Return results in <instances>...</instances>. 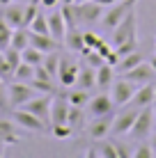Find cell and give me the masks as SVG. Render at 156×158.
I'll use <instances>...</instances> for the list:
<instances>
[{"label": "cell", "mask_w": 156, "mask_h": 158, "mask_svg": "<svg viewBox=\"0 0 156 158\" xmlns=\"http://www.w3.org/2000/svg\"><path fill=\"white\" fill-rule=\"evenodd\" d=\"M9 46H14L16 51H23V48L30 46V30L28 28H14L12 32V44Z\"/></svg>", "instance_id": "cell-25"}, {"label": "cell", "mask_w": 156, "mask_h": 158, "mask_svg": "<svg viewBox=\"0 0 156 158\" xmlns=\"http://www.w3.org/2000/svg\"><path fill=\"white\" fill-rule=\"evenodd\" d=\"M74 9H76L78 25H92V23H101V16H103V12H106V7L96 5L94 0H92V2H80V5H76V2H74Z\"/></svg>", "instance_id": "cell-6"}, {"label": "cell", "mask_w": 156, "mask_h": 158, "mask_svg": "<svg viewBox=\"0 0 156 158\" xmlns=\"http://www.w3.org/2000/svg\"><path fill=\"white\" fill-rule=\"evenodd\" d=\"M69 101L64 94H53L51 101V124H67L69 119Z\"/></svg>", "instance_id": "cell-15"}, {"label": "cell", "mask_w": 156, "mask_h": 158, "mask_svg": "<svg viewBox=\"0 0 156 158\" xmlns=\"http://www.w3.org/2000/svg\"><path fill=\"white\" fill-rule=\"evenodd\" d=\"M154 53H156V44H154Z\"/></svg>", "instance_id": "cell-50"}, {"label": "cell", "mask_w": 156, "mask_h": 158, "mask_svg": "<svg viewBox=\"0 0 156 158\" xmlns=\"http://www.w3.org/2000/svg\"><path fill=\"white\" fill-rule=\"evenodd\" d=\"M51 133H53V138H57V140H67V138H71L74 135V128H71V124H51Z\"/></svg>", "instance_id": "cell-31"}, {"label": "cell", "mask_w": 156, "mask_h": 158, "mask_svg": "<svg viewBox=\"0 0 156 158\" xmlns=\"http://www.w3.org/2000/svg\"><path fill=\"white\" fill-rule=\"evenodd\" d=\"M14 122L19 124L21 128H28V131H51V126L44 122V119H39L37 115H32V112L23 110V108H14Z\"/></svg>", "instance_id": "cell-10"}, {"label": "cell", "mask_w": 156, "mask_h": 158, "mask_svg": "<svg viewBox=\"0 0 156 158\" xmlns=\"http://www.w3.org/2000/svg\"><path fill=\"white\" fill-rule=\"evenodd\" d=\"M96 149H99L101 158H117V151H115V144L112 142H101Z\"/></svg>", "instance_id": "cell-36"}, {"label": "cell", "mask_w": 156, "mask_h": 158, "mask_svg": "<svg viewBox=\"0 0 156 158\" xmlns=\"http://www.w3.org/2000/svg\"><path fill=\"white\" fill-rule=\"evenodd\" d=\"M48 16V32H51V37L55 39L57 44H64V37H67V21H64V16H62V9H51V14H46Z\"/></svg>", "instance_id": "cell-13"}, {"label": "cell", "mask_w": 156, "mask_h": 158, "mask_svg": "<svg viewBox=\"0 0 156 158\" xmlns=\"http://www.w3.org/2000/svg\"><path fill=\"white\" fill-rule=\"evenodd\" d=\"M28 30L30 32H39V35H51V32H48V16L39 12L35 19H32V23L28 25Z\"/></svg>", "instance_id": "cell-30"}, {"label": "cell", "mask_w": 156, "mask_h": 158, "mask_svg": "<svg viewBox=\"0 0 156 158\" xmlns=\"http://www.w3.org/2000/svg\"><path fill=\"white\" fill-rule=\"evenodd\" d=\"M78 69H80V62L71 57H62L60 60V71H57V83L60 87H74L76 85V78H78Z\"/></svg>", "instance_id": "cell-9"}, {"label": "cell", "mask_w": 156, "mask_h": 158, "mask_svg": "<svg viewBox=\"0 0 156 158\" xmlns=\"http://www.w3.org/2000/svg\"><path fill=\"white\" fill-rule=\"evenodd\" d=\"M112 110H115V103H112L110 94L101 92V94H96V96H90V101H87V112H90V117L112 115Z\"/></svg>", "instance_id": "cell-12"}, {"label": "cell", "mask_w": 156, "mask_h": 158, "mask_svg": "<svg viewBox=\"0 0 156 158\" xmlns=\"http://www.w3.org/2000/svg\"><path fill=\"white\" fill-rule=\"evenodd\" d=\"M37 2H39L41 7H46V9H55V7H60V0H37Z\"/></svg>", "instance_id": "cell-41"}, {"label": "cell", "mask_w": 156, "mask_h": 158, "mask_svg": "<svg viewBox=\"0 0 156 158\" xmlns=\"http://www.w3.org/2000/svg\"><path fill=\"white\" fill-rule=\"evenodd\" d=\"M60 5H74V0H60Z\"/></svg>", "instance_id": "cell-46"}, {"label": "cell", "mask_w": 156, "mask_h": 158, "mask_svg": "<svg viewBox=\"0 0 156 158\" xmlns=\"http://www.w3.org/2000/svg\"><path fill=\"white\" fill-rule=\"evenodd\" d=\"M9 108V94H7V83L0 78V110Z\"/></svg>", "instance_id": "cell-37"}, {"label": "cell", "mask_w": 156, "mask_h": 158, "mask_svg": "<svg viewBox=\"0 0 156 158\" xmlns=\"http://www.w3.org/2000/svg\"><path fill=\"white\" fill-rule=\"evenodd\" d=\"M138 108H131L129 106L126 110L117 112V115H112V124H110V135H129V131H131L133 122H136L138 117Z\"/></svg>", "instance_id": "cell-7"}, {"label": "cell", "mask_w": 156, "mask_h": 158, "mask_svg": "<svg viewBox=\"0 0 156 158\" xmlns=\"http://www.w3.org/2000/svg\"><path fill=\"white\" fill-rule=\"evenodd\" d=\"M154 108L149 106V108H142L140 112H138V117H136V122H133V126L131 131H129V135H131L133 140H145V138H149L152 135V131H154Z\"/></svg>", "instance_id": "cell-4"}, {"label": "cell", "mask_w": 156, "mask_h": 158, "mask_svg": "<svg viewBox=\"0 0 156 158\" xmlns=\"http://www.w3.org/2000/svg\"><path fill=\"white\" fill-rule=\"evenodd\" d=\"M129 39H138V23H136V9L133 12H129L124 16V21H120L117 23L115 30H110V44L112 48L122 46L124 41Z\"/></svg>", "instance_id": "cell-2"}, {"label": "cell", "mask_w": 156, "mask_h": 158, "mask_svg": "<svg viewBox=\"0 0 156 158\" xmlns=\"http://www.w3.org/2000/svg\"><path fill=\"white\" fill-rule=\"evenodd\" d=\"M7 94H9V108H21V106H25L30 99H35L37 96V92H35V87H32L30 83H23V80H14L12 85L7 87Z\"/></svg>", "instance_id": "cell-5"}, {"label": "cell", "mask_w": 156, "mask_h": 158, "mask_svg": "<svg viewBox=\"0 0 156 158\" xmlns=\"http://www.w3.org/2000/svg\"><path fill=\"white\" fill-rule=\"evenodd\" d=\"M16 131H14V124L12 122H2V119H0V138L5 140V142H19V138H16Z\"/></svg>", "instance_id": "cell-32"}, {"label": "cell", "mask_w": 156, "mask_h": 158, "mask_svg": "<svg viewBox=\"0 0 156 158\" xmlns=\"http://www.w3.org/2000/svg\"><path fill=\"white\" fill-rule=\"evenodd\" d=\"M154 156H156V154H154Z\"/></svg>", "instance_id": "cell-51"}, {"label": "cell", "mask_w": 156, "mask_h": 158, "mask_svg": "<svg viewBox=\"0 0 156 158\" xmlns=\"http://www.w3.org/2000/svg\"><path fill=\"white\" fill-rule=\"evenodd\" d=\"M149 144H152V149L156 154V131H152V135H149Z\"/></svg>", "instance_id": "cell-43"}, {"label": "cell", "mask_w": 156, "mask_h": 158, "mask_svg": "<svg viewBox=\"0 0 156 158\" xmlns=\"http://www.w3.org/2000/svg\"><path fill=\"white\" fill-rule=\"evenodd\" d=\"M152 156H154V149H152L149 142L147 144L142 142V144H138L136 149H133V158H152Z\"/></svg>", "instance_id": "cell-35"}, {"label": "cell", "mask_w": 156, "mask_h": 158, "mask_svg": "<svg viewBox=\"0 0 156 158\" xmlns=\"http://www.w3.org/2000/svg\"><path fill=\"white\" fill-rule=\"evenodd\" d=\"M23 9H25V5L9 2V5L2 7V16L12 28H23Z\"/></svg>", "instance_id": "cell-18"}, {"label": "cell", "mask_w": 156, "mask_h": 158, "mask_svg": "<svg viewBox=\"0 0 156 158\" xmlns=\"http://www.w3.org/2000/svg\"><path fill=\"white\" fill-rule=\"evenodd\" d=\"M112 80H115V67L108 64V62H103L96 69V87H99L101 92H106V89H110Z\"/></svg>", "instance_id": "cell-20"}, {"label": "cell", "mask_w": 156, "mask_h": 158, "mask_svg": "<svg viewBox=\"0 0 156 158\" xmlns=\"http://www.w3.org/2000/svg\"><path fill=\"white\" fill-rule=\"evenodd\" d=\"M142 53L140 51H133V53H129V55L124 57H120V62L115 64V71H120V73H126V71H131L133 67H138V64L142 62Z\"/></svg>", "instance_id": "cell-22"}, {"label": "cell", "mask_w": 156, "mask_h": 158, "mask_svg": "<svg viewBox=\"0 0 156 158\" xmlns=\"http://www.w3.org/2000/svg\"><path fill=\"white\" fill-rule=\"evenodd\" d=\"M83 39H85V48H96L101 41L99 35H94V32H83Z\"/></svg>", "instance_id": "cell-39"}, {"label": "cell", "mask_w": 156, "mask_h": 158, "mask_svg": "<svg viewBox=\"0 0 156 158\" xmlns=\"http://www.w3.org/2000/svg\"><path fill=\"white\" fill-rule=\"evenodd\" d=\"M60 60H62L60 53H57V51H51V53H46V55H44V62H41V67H44L55 80H57V71H60Z\"/></svg>", "instance_id": "cell-24"}, {"label": "cell", "mask_w": 156, "mask_h": 158, "mask_svg": "<svg viewBox=\"0 0 156 158\" xmlns=\"http://www.w3.org/2000/svg\"><path fill=\"white\" fill-rule=\"evenodd\" d=\"M94 51H99V53H101V55H103V57H108L110 53L115 51V48H112V44H108L106 39H101V41H99V46H96Z\"/></svg>", "instance_id": "cell-40"}, {"label": "cell", "mask_w": 156, "mask_h": 158, "mask_svg": "<svg viewBox=\"0 0 156 158\" xmlns=\"http://www.w3.org/2000/svg\"><path fill=\"white\" fill-rule=\"evenodd\" d=\"M0 78L7 83L9 78H14V69H12V64L5 60V55H2V51H0Z\"/></svg>", "instance_id": "cell-34"}, {"label": "cell", "mask_w": 156, "mask_h": 158, "mask_svg": "<svg viewBox=\"0 0 156 158\" xmlns=\"http://www.w3.org/2000/svg\"><path fill=\"white\" fill-rule=\"evenodd\" d=\"M76 87H83V89L96 87V69H92L90 64H80L78 78H76Z\"/></svg>", "instance_id": "cell-21"}, {"label": "cell", "mask_w": 156, "mask_h": 158, "mask_svg": "<svg viewBox=\"0 0 156 158\" xmlns=\"http://www.w3.org/2000/svg\"><path fill=\"white\" fill-rule=\"evenodd\" d=\"M30 46L39 48L41 53H51V51H57L60 44L53 39L51 35H39V32H30Z\"/></svg>", "instance_id": "cell-19"}, {"label": "cell", "mask_w": 156, "mask_h": 158, "mask_svg": "<svg viewBox=\"0 0 156 158\" xmlns=\"http://www.w3.org/2000/svg\"><path fill=\"white\" fill-rule=\"evenodd\" d=\"M35 78V67L28 62H21L19 67L14 69V80H23V83H30Z\"/></svg>", "instance_id": "cell-29"}, {"label": "cell", "mask_w": 156, "mask_h": 158, "mask_svg": "<svg viewBox=\"0 0 156 158\" xmlns=\"http://www.w3.org/2000/svg\"><path fill=\"white\" fill-rule=\"evenodd\" d=\"M124 78L133 80L136 85H145V83H154V80H156V71L152 69L149 62H140L138 67H133L131 71H126Z\"/></svg>", "instance_id": "cell-16"}, {"label": "cell", "mask_w": 156, "mask_h": 158, "mask_svg": "<svg viewBox=\"0 0 156 158\" xmlns=\"http://www.w3.org/2000/svg\"><path fill=\"white\" fill-rule=\"evenodd\" d=\"M115 144V151H117V158H131L133 156V149L124 142H112Z\"/></svg>", "instance_id": "cell-38"}, {"label": "cell", "mask_w": 156, "mask_h": 158, "mask_svg": "<svg viewBox=\"0 0 156 158\" xmlns=\"http://www.w3.org/2000/svg\"><path fill=\"white\" fill-rule=\"evenodd\" d=\"M136 89H138V85L133 83V80L120 78V80H112L108 94H110L112 103H115V108H126L129 103H131L133 94H136Z\"/></svg>", "instance_id": "cell-3"}, {"label": "cell", "mask_w": 156, "mask_h": 158, "mask_svg": "<svg viewBox=\"0 0 156 158\" xmlns=\"http://www.w3.org/2000/svg\"><path fill=\"white\" fill-rule=\"evenodd\" d=\"M147 62H149V64H152V69H154V71H156V53H154V55H152V57H149V60H147Z\"/></svg>", "instance_id": "cell-44"}, {"label": "cell", "mask_w": 156, "mask_h": 158, "mask_svg": "<svg viewBox=\"0 0 156 158\" xmlns=\"http://www.w3.org/2000/svg\"><path fill=\"white\" fill-rule=\"evenodd\" d=\"M96 5H101V7H110V5H115L117 0H94Z\"/></svg>", "instance_id": "cell-42"}, {"label": "cell", "mask_w": 156, "mask_h": 158, "mask_svg": "<svg viewBox=\"0 0 156 158\" xmlns=\"http://www.w3.org/2000/svg\"><path fill=\"white\" fill-rule=\"evenodd\" d=\"M5 147H7V142H5V140L0 138V156H2V149H5Z\"/></svg>", "instance_id": "cell-45"}, {"label": "cell", "mask_w": 156, "mask_h": 158, "mask_svg": "<svg viewBox=\"0 0 156 158\" xmlns=\"http://www.w3.org/2000/svg\"><path fill=\"white\" fill-rule=\"evenodd\" d=\"M12 32H14V28L5 21V16L0 14V51H5V48L12 44Z\"/></svg>", "instance_id": "cell-28"}, {"label": "cell", "mask_w": 156, "mask_h": 158, "mask_svg": "<svg viewBox=\"0 0 156 158\" xmlns=\"http://www.w3.org/2000/svg\"><path fill=\"white\" fill-rule=\"evenodd\" d=\"M110 124H112V115H101V117H92L85 124V131L92 140H106V135H110Z\"/></svg>", "instance_id": "cell-11"}, {"label": "cell", "mask_w": 156, "mask_h": 158, "mask_svg": "<svg viewBox=\"0 0 156 158\" xmlns=\"http://www.w3.org/2000/svg\"><path fill=\"white\" fill-rule=\"evenodd\" d=\"M44 55H46V53H41L39 48H35V46H28V48H23V51H21L23 62L32 64V67H39V64L44 62Z\"/></svg>", "instance_id": "cell-27"}, {"label": "cell", "mask_w": 156, "mask_h": 158, "mask_svg": "<svg viewBox=\"0 0 156 158\" xmlns=\"http://www.w3.org/2000/svg\"><path fill=\"white\" fill-rule=\"evenodd\" d=\"M152 108H154V115H156V101H154V103H152Z\"/></svg>", "instance_id": "cell-49"}, {"label": "cell", "mask_w": 156, "mask_h": 158, "mask_svg": "<svg viewBox=\"0 0 156 158\" xmlns=\"http://www.w3.org/2000/svg\"><path fill=\"white\" fill-rule=\"evenodd\" d=\"M76 5H80V2H92V0H74Z\"/></svg>", "instance_id": "cell-48"}, {"label": "cell", "mask_w": 156, "mask_h": 158, "mask_svg": "<svg viewBox=\"0 0 156 158\" xmlns=\"http://www.w3.org/2000/svg\"><path fill=\"white\" fill-rule=\"evenodd\" d=\"M9 2H14V0H0V5H2V7H5V5H9Z\"/></svg>", "instance_id": "cell-47"}, {"label": "cell", "mask_w": 156, "mask_h": 158, "mask_svg": "<svg viewBox=\"0 0 156 158\" xmlns=\"http://www.w3.org/2000/svg\"><path fill=\"white\" fill-rule=\"evenodd\" d=\"M64 96H67L69 106L87 108V101H90V89H83V87H76V85H74V89H69Z\"/></svg>", "instance_id": "cell-23"}, {"label": "cell", "mask_w": 156, "mask_h": 158, "mask_svg": "<svg viewBox=\"0 0 156 158\" xmlns=\"http://www.w3.org/2000/svg\"><path fill=\"white\" fill-rule=\"evenodd\" d=\"M103 62H106V57L101 55L99 51H94V48H92V51H87V53H85V64H90L92 69H99Z\"/></svg>", "instance_id": "cell-33"}, {"label": "cell", "mask_w": 156, "mask_h": 158, "mask_svg": "<svg viewBox=\"0 0 156 158\" xmlns=\"http://www.w3.org/2000/svg\"><path fill=\"white\" fill-rule=\"evenodd\" d=\"M154 101H156V87H154V83H145V85H138V89H136V94H133V99H131L129 106L142 110V108H149Z\"/></svg>", "instance_id": "cell-14"}, {"label": "cell", "mask_w": 156, "mask_h": 158, "mask_svg": "<svg viewBox=\"0 0 156 158\" xmlns=\"http://www.w3.org/2000/svg\"><path fill=\"white\" fill-rule=\"evenodd\" d=\"M67 122L71 124V128H74V131H76V128H83L85 124H87V115H85L83 108L71 106V108H69V119H67Z\"/></svg>", "instance_id": "cell-26"}, {"label": "cell", "mask_w": 156, "mask_h": 158, "mask_svg": "<svg viewBox=\"0 0 156 158\" xmlns=\"http://www.w3.org/2000/svg\"><path fill=\"white\" fill-rule=\"evenodd\" d=\"M64 46L69 48V51H74V53H87V51H92V48H85V39H83V30L80 28H71V30H67V37H64Z\"/></svg>", "instance_id": "cell-17"}, {"label": "cell", "mask_w": 156, "mask_h": 158, "mask_svg": "<svg viewBox=\"0 0 156 158\" xmlns=\"http://www.w3.org/2000/svg\"><path fill=\"white\" fill-rule=\"evenodd\" d=\"M136 2H138V0H117L115 5L106 7L103 16H101V28L115 30L117 23H120V21H124V16H126L129 12H133V9H136Z\"/></svg>", "instance_id": "cell-1"}, {"label": "cell", "mask_w": 156, "mask_h": 158, "mask_svg": "<svg viewBox=\"0 0 156 158\" xmlns=\"http://www.w3.org/2000/svg\"><path fill=\"white\" fill-rule=\"evenodd\" d=\"M51 101H53V94H37L35 99H30L21 108L32 112V115H37L39 119H44L48 126H51Z\"/></svg>", "instance_id": "cell-8"}]
</instances>
